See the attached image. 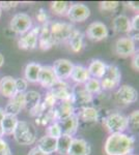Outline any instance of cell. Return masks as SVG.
<instances>
[{
    "label": "cell",
    "instance_id": "obj_1",
    "mask_svg": "<svg viewBox=\"0 0 139 155\" xmlns=\"http://www.w3.org/2000/svg\"><path fill=\"white\" fill-rule=\"evenodd\" d=\"M135 147V139L132 136L120 132L109 134L104 145L106 155H130Z\"/></svg>",
    "mask_w": 139,
    "mask_h": 155
},
{
    "label": "cell",
    "instance_id": "obj_2",
    "mask_svg": "<svg viewBox=\"0 0 139 155\" xmlns=\"http://www.w3.org/2000/svg\"><path fill=\"white\" fill-rule=\"evenodd\" d=\"M14 139L19 145L28 146L36 142V130L31 123L26 121H19L15 129Z\"/></svg>",
    "mask_w": 139,
    "mask_h": 155
},
{
    "label": "cell",
    "instance_id": "obj_3",
    "mask_svg": "<svg viewBox=\"0 0 139 155\" xmlns=\"http://www.w3.org/2000/svg\"><path fill=\"white\" fill-rule=\"evenodd\" d=\"M103 125L110 134L125 132V130L129 128L128 118L120 113H111L107 115L103 119Z\"/></svg>",
    "mask_w": 139,
    "mask_h": 155
},
{
    "label": "cell",
    "instance_id": "obj_4",
    "mask_svg": "<svg viewBox=\"0 0 139 155\" xmlns=\"http://www.w3.org/2000/svg\"><path fill=\"white\" fill-rule=\"evenodd\" d=\"M49 28L54 46L67 41L75 29L72 24L65 22H49Z\"/></svg>",
    "mask_w": 139,
    "mask_h": 155
},
{
    "label": "cell",
    "instance_id": "obj_5",
    "mask_svg": "<svg viewBox=\"0 0 139 155\" xmlns=\"http://www.w3.org/2000/svg\"><path fill=\"white\" fill-rule=\"evenodd\" d=\"M122 80V72L116 65L109 64L106 67V71L100 80L101 87L104 90H112L120 86Z\"/></svg>",
    "mask_w": 139,
    "mask_h": 155
},
{
    "label": "cell",
    "instance_id": "obj_6",
    "mask_svg": "<svg viewBox=\"0 0 139 155\" xmlns=\"http://www.w3.org/2000/svg\"><path fill=\"white\" fill-rule=\"evenodd\" d=\"M32 27V20L29 15L25 12H18L9 22V29L17 34L23 35Z\"/></svg>",
    "mask_w": 139,
    "mask_h": 155
},
{
    "label": "cell",
    "instance_id": "obj_7",
    "mask_svg": "<svg viewBox=\"0 0 139 155\" xmlns=\"http://www.w3.org/2000/svg\"><path fill=\"white\" fill-rule=\"evenodd\" d=\"M114 98L115 101L120 106H130L137 101L138 92L130 85H123L115 92Z\"/></svg>",
    "mask_w": 139,
    "mask_h": 155
},
{
    "label": "cell",
    "instance_id": "obj_8",
    "mask_svg": "<svg viewBox=\"0 0 139 155\" xmlns=\"http://www.w3.org/2000/svg\"><path fill=\"white\" fill-rule=\"evenodd\" d=\"M113 51L118 57L127 58L130 57L136 52L135 41L130 36H122L117 38L113 46Z\"/></svg>",
    "mask_w": 139,
    "mask_h": 155
},
{
    "label": "cell",
    "instance_id": "obj_9",
    "mask_svg": "<svg viewBox=\"0 0 139 155\" xmlns=\"http://www.w3.org/2000/svg\"><path fill=\"white\" fill-rule=\"evenodd\" d=\"M85 34H86L87 38L90 39V41H101L108 37V35H109V30H108L107 26L104 23L96 21L88 25Z\"/></svg>",
    "mask_w": 139,
    "mask_h": 155
},
{
    "label": "cell",
    "instance_id": "obj_10",
    "mask_svg": "<svg viewBox=\"0 0 139 155\" xmlns=\"http://www.w3.org/2000/svg\"><path fill=\"white\" fill-rule=\"evenodd\" d=\"M40 30H41V27H34L33 29H30L28 32L21 35V37L18 39L19 49L28 51V50H33L36 48Z\"/></svg>",
    "mask_w": 139,
    "mask_h": 155
},
{
    "label": "cell",
    "instance_id": "obj_11",
    "mask_svg": "<svg viewBox=\"0 0 139 155\" xmlns=\"http://www.w3.org/2000/svg\"><path fill=\"white\" fill-rule=\"evenodd\" d=\"M90 16V9L88 8L87 5L83 3H74L70 5V8L68 11L67 17L71 22H84L87 20Z\"/></svg>",
    "mask_w": 139,
    "mask_h": 155
},
{
    "label": "cell",
    "instance_id": "obj_12",
    "mask_svg": "<svg viewBox=\"0 0 139 155\" xmlns=\"http://www.w3.org/2000/svg\"><path fill=\"white\" fill-rule=\"evenodd\" d=\"M73 66H74V64L69 59L60 58L55 60L52 65V68L58 81H64V80L70 78Z\"/></svg>",
    "mask_w": 139,
    "mask_h": 155
},
{
    "label": "cell",
    "instance_id": "obj_13",
    "mask_svg": "<svg viewBox=\"0 0 139 155\" xmlns=\"http://www.w3.org/2000/svg\"><path fill=\"white\" fill-rule=\"evenodd\" d=\"M93 99V95L85 90L83 85L77 84L72 88V101L73 104H79L80 107H85L90 104Z\"/></svg>",
    "mask_w": 139,
    "mask_h": 155
},
{
    "label": "cell",
    "instance_id": "obj_14",
    "mask_svg": "<svg viewBox=\"0 0 139 155\" xmlns=\"http://www.w3.org/2000/svg\"><path fill=\"white\" fill-rule=\"evenodd\" d=\"M53 112H54L55 120L60 121L71 117L72 115L75 114V107L74 104L71 101H59L58 104H55V107H53Z\"/></svg>",
    "mask_w": 139,
    "mask_h": 155
},
{
    "label": "cell",
    "instance_id": "obj_15",
    "mask_svg": "<svg viewBox=\"0 0 139 155\" xmlns=\"http://www.w3.org/2000/svg\"><path fill=\"white\" fill-rule=\"evenodd\" d=\"M58 81L56 76H55L54 71H53L52 66L46 65L42 66L41 71L39 74V79H37V83H39L43 88L51 89L54 84Z\"/></svg>",
    "mask_w": 139,
    "mask_h": 155
},
{
    "label": "cell",
    "instance_id": "obj_16",
    "mask_svg": "<svg viewBox=\"0 0 139 155\" xmlns=\"http://www.w3.org/2000/svg\"><path fill=\"white\" fill-rule=\"evenodd\" d=\"M51 93L59 101H72V88L64 81H57L51 88ZM73 102V101H72Z\"/></svg>",
    "mask_w": 139,
    "mask_h": 155
},
{
    "label": "cell",
    "instance_id": "obj_17",
    "mask_svg": "<svg viewBox=\"0 0 139 155\" xmlns=\"http://www.w3.org/2000/svg\"><path fill=\"white\" fill-rule=\"evenodd\" d=\"M24 107H25L24 93H17L16 95L9 99V101L7 102L5 109H4V113L6 115L17 116L21 112V110H23Z\"/></svg>",
    "mask_w": 139,
    "mask_h": 155
},
{
    "label": "cell",
    "instance_id": "obj_18",
    "mask_svg": "<svg viewBox=\"0 0 139 155\" xmlns=\"http://www.w3.org/2000/svg\"><path fill=\"white\" fill-rule=\"evenodd\" d=\"M0 94L9 99L16 95L17 89L14 78L11 76H5L0 80Z\"/></svg>",
    "mask_w": 139,
    "mask_h": 155
},
{
    "label": "cell",
    "instance_id": "obj_19",
    "mask_svg": "<svg viewBox=\"0 0 139 155\" xmlns=\"http://www.w3.org/2000/svg\"><path fill=\"white\" fill-rule=\"evenodd\" d=\"M57 122L60 126L62 134H67V136L73 137L77 132L78 127H79V119L77 118L75 114L72 115L69 118L60 120V121Z\"/></svg>",
    "mask_w": 139,
    "mask_h": 155
},
{
    "label": "cell",
    "instance_id": "obj_20",
    "mask_svg": "<svg viewBox=\"0 0 139 155\" xmlns=\"http://www.w3.org/2000/svg\"><path fill=\"white\" fill-rule=\"evenodd\" d=\"M92 152L90 145L84 139H73L68 155H89Z\"/></svg>",
    "mask_w": 139,
    "mask_h": 155
},
{
    "label": "cell",
    "instance_id": "obj_21",
    "mask_svg": "<svg viewBox=\"0 0 139 155\" xmlns=\"http://www.w3.org/2000/svg\"><path fill=\"white\" fill-rule=\"evenodd\" d=\"M39 41L40 49L43 50V51L50 50L54 46V42L52 41L51 33H50L49 21L41 27V30H40V33H39V41Z\"/></svg>",
    "mask_w": 139,
    "mask_h": 155
},
{
    "label": "cell",
    "instance_id": "obj_22",
    "mask_svg": "<svg viewBox=\"0 0 139 155\" xmlns=\"http://www.w3.org/2000/svg\"><path fill=\"white\" fill-rule=\"evenodd\" d=\"M112 28L116 33H127L131 32V20L126 15H118L112 21Z\"/></svg>",
    "mask_w": 139,
    "mask_h": 155
},
{
    "label": "cell",
    "instance_id": "obj_23",
    "mask_svg": "<svg viewBox=\"0 0 139 155\" xmlns=\"http://www.w3.org/2000/svg\"><path fill=\"white\" fill-rule=\"evenodd\" d=\"M36 148H39L42 152L46 153L48 155L56 152V146H57V140L53 139L51 137H48L45 134L44 137H40L36 142Z\"/></svg>",
    "mask_w": 139,
    "mask_h": 155
},
{
    "label": "cell",
    "instance_id": "obj_24",
    "mask_svg": "<svg viewBox=\"0 0 139 155\" xmlns=\"http://www.w3.org/2000/svg\"><path fill=\"white\" fill-rule=\"evenodd\" d=\"M68 41H69L70 49L74 53H79V52L82 51L83 47H84V34L80 30L74 29Z\"/></svg>",
    "mask_w": 139,
    "mask_h": 155
},
{
    "label": "cell",
    "instance_id": "obj_25",
    "mask_svg": "<svg viewBox=\"0 0 139 155\" xmlns=\"http://www.w3.org/2000/svg\"><path fill=\"white\" fill-rule=\"evenodd\" d=\"M75 115L78 119L82 120L83 122H87V123L97 122L99 120V112L93 107H81L79 110V113Z\"/></svg>",
    "mask_w": 139,
    "mask_h": 155
},
{
    "label": "cell",
    "instance_id": "obj_26",
    "mask_svg": "<svg viewBox=\"0 0 139 155\" xmlns=\"http://www.w3.org/2000/svg\"><path fill=\"white\" fill-rule=\"evenodd\" d=\"M70 78L75 83L79 84V85H83L90 79V76L86 67H84L82 65H74L73 66Z\"/></svg>",
    "mask_w": 139,
    "mask_h": 155
},
{
    "label": "cell",
    "instance_id": "obj_27",
    "mask_svg": "<svg viewBox=\"0 0 139 155\" xmlns=\"http://www.w3.org/2000/svg\"><path fill=\"white\" fill-rule=\"evenodd\" d=\"M106 67H107V64L105 62H103L102 60L95 59L89 63V66L87 67V71L89 72L90 78L101 80L106 71Z\"/></svg>",
    "mask_w": 139,
    "mask_h": 155
},
{
    "label": "cell",
    "instance_id": "obj_28",
    "mask_svg": "<svg viewBox=\"0 0 139 155\" xmlns=\"http://www.w3.org/2000/svg\"><path fill=\"white\" fill-rule=\"evenodd\" d=\"M42 65L35 62L28 63L25 66L24 69V79L29 83H37V79H39V74L41 71Z\"/></svg>",
    "mask_w": 139,
    "mask_h": 155
},
{
    "label": "cell",
    "instance_id": "obj_29",
    "mask_svg": "<svg viewBox=\"0 0 139 155\" xmlns=\"http://www.w3.org/2000/svg\"><path fill=\"white\" fill-rule=\"evenodd\" d=\"M24 97H25V107L24 109L28 110V111L32 110L33 107H35L37 104H40L42 102L41 93L37 91H34V90H30V91L25 92Z\"/></svg>",
    "mask_w": 139,
    "mask_h": 155
},
{
    "label": "cell",
    "instance_id": "obj_30",
    "mask_svg": "<svg viewBox=\"0 0 139 155\" xmlns=\"http://www.w3.org/2000/svg\"><path fill=\"white\" fill-rule=\"evenodd\" d=\"M18 122H19V120H18L17 116L5 114V116L1 120V126L3 134H7V136H11V134H14L15 129H16L18 125Z\"/></svg>",
    "mask_w": 139,
    "mask_h": 155
},
{
    "label": "cell",
    "instance_id": "obj_31",
    "mask_svg": "<svg viewBox=\"0 0 139 155\" xmlns=\"http://www.w3.org/2000/svg\"><path fill=\"white\" fill-rule=\"evenodd\" d=\"M73 139L74 137L67 134H61L57 139V146H56V152L60 155H68L69 153L70 147L72 145Z\"/></svg>",
    "mask_w": 139,
    "mask_h": 155
},
{
    "label": "cell",
    "instance_id": "obj_32",
    "mask_svg": "<svg viewBox=\"0 0 139 155\" xmlns=\"http://www.w3.org/2000/svg\"><path fill=\"white\" fill-rule=\"evenodd\" d=\"M70 5L71 4L67 1H53L50 3V8H51L53 14L56 16L64 17L67 16Z\"/></svg>",
    "mask_w": 139,
    "mask_h": 155
},
{
    "label": "cell",
    "instance_id": "obj_33",
    "mask_svg": "<svg viewBox=\"0 0 139 155\" xmlns=\"http://www.w3.org/2000/svg\"><path fill=\"white\" fill-rule=\"evenodd\" d=\"M83 86H84L85 90H86L87 92H89L92 95H93V94H99L102 91L100 80L95 79V78H90L86 83L83 84Z\"/></svg>",
    "mask_w": 139,
    "mask_h": 155
},
{
    "label": "cell",
    "instance_id": "obj_34",
    "mask_svg": "<svg viewBox=\"0 0 139 155\" xmlns=\"http://www.w3.org/2000/svg\"><path fill=\"white\" fill-rule=\"evenodd\" d=\"M61 134H62V132H61V129H60V126H59V124H58V122H53V123L50 124L46 129V136L51 137L53 139L57 140Z\"/></svg>",
    "mask_w": 139,
    "mask_h": 155
},
{
    "label": "cell",
    "instance_id": "obj_35",
    "mask_svg": "<svg viewBox=\"0 0 139 155\" xmlns=\"http://www.w3.org/2000/svg\"><path fill=\"white\" fill-rule=\"evenodd\" d=\"M127 118H128V125L131 127V129H133V130H138V127H139V111L138 110L133 111Z\"/></svg>",
    "mask_w": 139,
    "mask_h": 155
},
{
    "label": "cell",
    "instance_id": "obj_36",
    "mask_svg": "<svg viewBox=\"0 0 139 155\" xmlns=\"http://www.w3.org/2000/svg\"><path fill=\"white\" fill-rule=\"evenodd\" d=\"M120 6L118 1H102L99 3V8L101 12H113Z\"/></svg>",
    "mask_w": 139,
    "mask_h": 155
},
{
    "label": "cell",
    "instance_id": "obj_37",
    "mask_svg": "<svg viewBox=\"0 0 139 155\" xmlns=\"http://www.w3.org/2000/svg\"><path fill=\"white\" fill-rule=\"evenodd\" d=\"M42 104L46 110H51L55 107V104H57V99L55 98L54 95L49 91L46 94V96H45V98H44V101H42Z\"/></svg>",
    "mask_w": 139,
    "mask_h": 155
},
{
    "label": "cell",
    "instance_id": "obj_38",
    "mask_svg": "<svg viewBox=\"0 0 139 155\" xmlns=\"http://www.w3.org/2000/svg\"><path fill=\"white\" fill-rule=\"evenodd\" d=\"M16 82V89L17 93H25L28 86V82L24 79V78H19V79H15Z\"/></svg>",
    "mask_w": 139,
    "mask_h": 155
},
{
    "label": "cell",
    "instance_id": "obj_39",
    "mask_svg": "<svg viewBox=\"0 0 139 155\" xmlns=\"http://www.w3.org/2000/svg\"><path fill=\"white\" fill-rule=\"evenodd\" d=\"M0 155H12V151L9 144L2 137L0 139Z\"/></svg>",
    "mask_w": 139,
    "mask_h": 155
},
{
    "label": "cell",
    "instance_id": "obj_40",
    "mask_svg": "<svg viewBox=\"0 0 139 155\" xmlns=\"http://www.w3.org/2000/svg\"><path fill=\"white\" fill-rule=\"evenodd\" d=\"M35 17H36V20L40 22V23L46 24L48 22V15L44 8H40L39 12H36V16Z\"/></svg>",
    "mask_w": 139,
    "mask_h": 155
},
{
    "label": "cell",
    "instance_id": "obj_41",
    "mask_svg": "<svg viewBox=\"0 0 139 155\" xmlns=\"http://www.w3.org/2000/svg\"><path fill=\"white\" fill-rule=\"evenodd\" d=\"M18 4H19V2H17V1H1L0 2V7H1V9H6V11H9V9L17 7Z\"/></svg>",
    "mask_w": 139,
    "mask_h": 155
},
{
    "label": "cell",
    "instance_id": "obj_42",
    "mask_svg": "<svg viewBox=\"0 0 139 155\" xmlns=\"http://www.w3.org/2000/svg\"><path fill=\"white\" fill-rule=\"evenodd\" d=\"M131 66L135 71H139V54L138 51H136L135 53L132 55V61H131Z\"/></svg>",
    "mask_w": 139,
    "mask_h": 155
},
{
    "label": "cell",
    "instance_id": "obj_43",
    "mask_svg": "<svg viewBox=\"0 0 139 155\" xmlns=\"http://www.w3.org/2000/svg\"><path fill=\"white\" fill-rule=\"evenodd\" d=\"M131 31L134 32H138L139 29V15L136 14L135 16L133 17V19L131 20Z\"/></svg>",
    "mask_w": 139,
    "mask_h": 155
},
{
    "label": "cell",
    "instance_id": "obj_44",
    "mask_svg": "<svg viewBox=\"0 0 139 155\" xmlns=\"http://www.w3.org/2000/svg\"><path fill=\"white\" fill-rule=\"evenodd\" d=\"M126 5L128 7H130L131 9H133V11L137 12H138V9H139V5H138V2L136 1H129L126 3Z\"/></svg>",
    "mask_w": 139,
    "mask_h": 155
},
{
    "label": "cell",
    "instance_id": "obj_45",
    "mask_svg": "<svg viewBox=\"0 0 139 155\" xmlns=\"http://www.w3.org/2000/svg\"><path fill=\"white\" fill-rule=\"evenodd\" d=\"M27 155H48V154L44 153V152H42L39 148L34 147V148H32L31 150H30Z\"/></svg>",
    "mask_w": 139,
    "mask_h": 155
},
{
    "label": "cell",
    "instance_id": "obj_46",
    "mask_svg": "<svg viewBox=\"0 0 139 155\" xmlns=\"http://www.w3.org/2000/svg\"><path fill=\"white\" fill-rule=\"evenodd\" d=\"M4 116H5V113H4V109H1V107H0V122H1V120L3 119Z\"/></svg>",
    "mask_w": 139,
    "mask_h": 155
},
{
    "label": "cell",
    "instance_id": "obj_47",
    "mask_svg": "<svg viewBox=\"0 0 139 155\" xmlns=\"http://www.w3.org/2000/svg\"><path fill=\"white\" fill-rule=\"evenodd\" d=\"M3 64H4V57H3V55L0 53V68L3 66Z\"/></svg>",
    "mask_w": 139,
    "mask_h": 155
},
{
    "label": "cell",
    "instance_id": "obj_48",
    "mask_svg": "<svg viewBox=\"0 0 139 155\" xmlns=\"http://www.w3.org/2000/svg\"><path fill=\"white\" fill-rule=\"evenodd\" d=\"M3 130H2V126H1V122H0V139L3 137Z\"/></svg>",
    "mask_w": 139,
    "mask_h": 155
},
{
    "label": "cell",
    "instance_id": "obj_49",
    "mask_svg": "<svg viewBox=\"0 0 139 155\" xmlns=\"http://www.w3.org/2000/svg\"><path fill=\"white\" fill-rule=\"evenodd\" d=\"M1 15H2V9H1V7H0V18H1Z\"/></svg>",
    "mask_w": 139,
    "mask_h": 155
},
{
    "label": "cell",
    "instance_id": "obj_50",
    "mask_svg": "<svg viewBox=\"0 0 139 155\" xmlns=\"http://www.w3.org/2000/svg\"><path fill=\"white\" fill-rule=\"evenodd\" d=\"M130 155H136V154H130Z\"/></svg>",
    "mask_w": 139,
    "mask_h": 155
}]
</instances>
